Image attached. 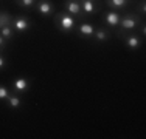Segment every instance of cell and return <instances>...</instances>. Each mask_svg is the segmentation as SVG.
Instances as JSON below:
<instances>
[{
  "label": "cell",
  "mask_w": 146,
  "mask_h": 139,
  "mask_svg": "<svg viewBox=\"0 0 146 139\" xmlns=\"http://www.w3.org/2000/svg\"><path fill=\"white\" fill-rule=\"evenodd\" d=\"M54 25L61 33L64 34H72L73 31L76 30V25H78V20L73 16H70L68 12L61 11L58 14H54Z\"/></svg>",
  "instance_id": "6da1fadb"
},
{
  "label": "cell",
  "mask_w": 146,
  "mask_h": 139,
  "mask_svg": "<svg viewBox=\"0 0 146 139\" xmlns=\"http://www.w3.org/2000/svg\"><path fill=\"white\" fill-rule=\"evenodd\" d=\"M140 17H138V14H135V12H127V14H124V16H121V19H120V26L121 30H124V31H132V30H135V28H138L140 26Z\"/></svg>",
  "instance_id": "7a4b0ae2"
},
{
  "label": "cell",
  "mask_w": 146,
  "mask_h": 139,
  "mask_svg": "<svg viewBox=\"0 0 146 139\" xmlns=\"http://www.w3.org/2000/svg\"><path fill=\"white\" fill-rule=\"evenodd\" d=\"M64 11L68 12L70 16H73L76 20H79V22H84L86 14L82 12V9H81L79 0H64Z\"/></svg>",
  "instance_id": "3957f363"
},
{
  "label": "cell",
  "mask_w": 146,
  "mask_h": 139,
  "mask_svg": "<svg viewBox=\"0 0 146 139\" xmlns=\"http://www.w3.org/2000/svg\"><path fill=\"white\" fill-rule=\"evenodd\" d=\"M11 28L16 31V33H25L31 28V20L25 16H17L13 19L11 22Z\"/></svg>",
  "instance_id": "277c9868"
},
{
  "label": "cell",
  "mask_w": 146,
  "mask_h": 139,
  "mask_svg": "<svg viewBox=\"0 0 146 139\" xmlns=\"http://www.w3.org/2000/svg\"><path fill=\"white\" fill-rule=\"evenodd\" d=\"M36 11L40 14L42 17H50L54 14V5L50 0H37V3L34 5Z\"/></svg>",
  "instance_id": "5b68a950"
},
{
  "label": "cell",
  "mask_w": 146,
  "mask_h": 139,
  "mask_svg": "<svg viewBox=\"0 0 146 139\" xmlns=\"http://www.w3.org/2000/svg\"><path fill=\"white\" fill-rule=\"evenodd\" d=\"M79 3H81V9L86 16H93L101 6L100 0H79Z\"/></svg>",
  "instance_id": "8992f818"
},
{
  "label": "cell",
  "mask_w": 146,
  "mask_h": 139,
  "mask_svg": "<svg viewBox=\"0 0 146 139\" xmlns=\"http://www.w3.org/2000/svg\"><path fill=\"white\" fill-rule=\"evenodd\" d=\"M143 43V37L138 36V34H126L124 36V45L127 47V50H138Z\"/></svg>",
  "instance_id": "52a82bcc"
},
{
  "label": "cell",
  "mask_w": 146,
  "mask_h": 139,
  "mask_svg": "<svg viewBox=\"0 0 146 139\" xmlns=\"http://www.w3.org/2000/svg\"><path fill=\"white\" fill-rule=\"evenodd\" d=\"M76 33L81 37H84V39H90V37H93V34H95V26H93V23L81 22L76 26Z\"/></svg>",
  "instance_id": "ba28073f"
},
{
  "label": "cell",
  "mask_w": 146,
  "mask_h": 139,
  "mask_svg": "<svg viewBox=\"0 0 146 139\" xmlns=\"http://www.w3.org/2000/svg\"><path fill=\"white\" fill-rule=\"evenodd\" d=\"M11 88L14 93H27L30 90V81L27 77H17L11 81Z\"/></svg>",
  "instance_id": "9c48e42d"
},
{
  "label": "cell",
  "mask_w": 146,
  "mask_h": 139,
  "mask_svg": "<svg viewBox=\"0 0 146 139\" xmlns=\"http://www.w3.org/2000/svg\"><path fill=\"white\" fill-rule=\"evenodd\" d=\"M104 23H106L107 26H110V28H117L118 25H120V19H121V16H120V12L118 11H107V12H104Z\"/></svg>",
  "instance_id": "30bf717a"
},
{
  "label": "cell",
  "mask_w": 146,
  "mask_h": 139,
  "mask_svg": "<svg viewBox=\"0 0 146 139\" xmlns=\"http://www.w3.org/2000/svg\"><path fill=\"white\" fill-rule=\"evenodd\" d=\"M104 3H106L112 11H121V9H124L126 6L131 5L132 0H104Z\"/></svg>",
  "instance_id": "8fae6325"
},
{
  "label": "cell",
  "mask_w": 146,
  "mask_h": 139,
  "mask_svg": "<svg viewBox=\"0 0 146 139\" xmlns=\"http://www.w3.org/2000/svg\"><path fill=\"white\" fill-rule=\"evenodd\" d=\"M93 37H95V40L98 42V43H104V42H107L112 37V34H110V31L107 30V28H100V30H95Z\"/></svg>",
  "instance_id": "7c38bea8"
},
{
  "label": "cell",
  "mask_w": 146,
  "mask_h": 139,
  "mask_svg": "<svg viewBox=\"0 0 146 139\" xmlns=\"http://www.w3.org/2000/svg\"><path fill=\"white\" fill-rule=\"evenodd\" d=\"M13 17L8 11H0V30L5 26H11Z\"/></svg>",
  "instance_id": "4fadbf2b"
},
{
  "label": "cell",
  "mask_w": 146,
  "mask_h": 139,
  "mask_svg": "<svg viewBox=\"0 0 146 139\" xmlns=\"http://www.w3.org/2000/svg\"><path fill=\"white\" fill-rule=\"evenodd\" d=\"M9 108H19L20 107V97L17 94H9V97L6 99Z\"/></svg>",
  "instance_id": "5bb4252c"
},
{
  "label": "cell",
  "mask_w": 146,
  "mask_h": 139,
  "mask_svg": "<svg viewBox=\"0 0 146 139\" xmlns=\"http://www.w3.org/2000/svg\"><path fill=\"white\" fill-rule=\"evenodd\" d=\"M0 34H2V37L5 40H11V39H14V30H13L11 26H5V28H2L0 30Z\"/></svg>",
  "instance_id": "9a60e30c"
},
{
  "label": "cell",
  "mask_w": 146,
  "mask_h": 139,
  "mask_svg": "<svg viewBox=\"0 0 146 139\" xmlns=\"http://www.w3.org/2000/svg\"><path fill=\"white\" fill-rule=\"evenodd\" d=\"M16 3L20 6V8H23V9H30V8H33V6L37 3V0H16Z\"/></svg>",
  "instance_id": "2e32d148"
},
{
  "label": "cell",
  "mask_w": 146,
  "mask_h": 139,
  "mask_svg": "<svg viewBox=\"0 0 146 139\" xmlns=\"http://www.w3.org/2000/svg\"><path fill=\"white\" fill-rule=\"evenodd\" d=\"M9 94H11V93H9V90L6 88L5 85H2V83H0V100H6L9 97Z\"/></svg>",
  "instance_id": "e0dca14e"
},
{
  "label": "cell",
  "mask_w": 146,
  "mask_h": 139,
  "mask_svg": "<svg viewBox=\"0 0 146 139\" xmlns=\"http://www.w3.org/2000/svg\"><path fill=\"white\" fill-rule=\"evenodd\" d=\"M137 12L140 14V16H145V14H146V2H145V0H140L138 8H137Z\"/></svg>",
  "instance_id": "ac0fdd59"
},
{
  "label": "cell",
  "mask_w": 146,
  "mask_h": 139,
  "mask_svg": "<svg viewBox=\"0 0 146 139\" xmlns=\"http://www.w3.org/2000/svg\"><path fill=\"white\" fill-rule=\"evenodd\" d=\"M6 65H8V62H6V59L3 57V54L0 53V71H3V70L6 68Z\"/></svg>",
  "instance_id": "d6986e66"
},
{
  "label": "cell",
  "mask_w": 146,
  "mask_h": 139,
  "mask_svg": "<svg viewBox=\"0 0 146 139\" xmlns=\"http://www.w3.org/2000/svg\"><path fill=\"white\" fill-rule=\"evenodd\" d=\"M6 42L8 40H5L2 37V34H0V53H3V51H5V48H6Z\"/></svg>",
  "instance_id": "ffe728a7"
},
{
  "label": "cell",
  "mask_w": 146,
  "mask_h": 139,
  "mask_svg": "<svg viewBox=\"0 0 146 139\" xmlns=\"http://www.w3.org/2000/svg\"><path fill=\"white\" fill-rule=\"evenodd\" d=\"M140 36L141 37L146 36V25H145V23H140Z\"/></svg>",
  "instance_id": "44dd1931"
}]
</instances>
